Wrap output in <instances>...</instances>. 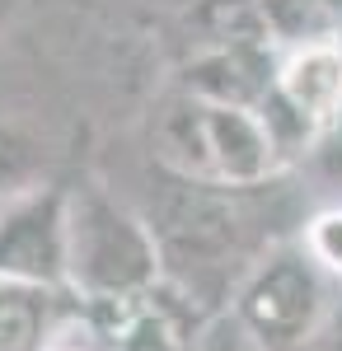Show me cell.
<instances>
[{
	"instance_id": "obj_14",
	"label": "cell",
	"mask_w": 342,
	"mask_h": 351,
	"mask_svg": "<svg viewBox=\"0 0 342 351\" xmlns=\"http://www.w3.org/2000/svg\"><path fill=\"white\" fill-rule=\"evenodd\" d=\"M10 10H14V0H0V24L10 19Z\"/></svg>"
},
{
	"instance_id": "obj_2",
	"label": "cell",
	"mask_w": 342,
	"mask_h": 351,
	"mask_svg": "<svg viewBox=\"0 0 342 351\" xmlns=\"http://www.w3.org/2000/svg\"><path fill=\"white\" fill-rule=\"evenodd\" d=\"M150 230L164 253V291L174 300H197L216 304L230 271L253 267L249 258V206L239 188H211V183H187L169 173V192H159L155 206L146 211ZM239 291V281H230Z\"/></svg>"
},
{
	"instance_id": "obj_13",
	"label": "cell",
	"mask_w": 342,
	"mask_h": 351,
	"mask_svg": "<svg viewBox=\"0 0 342 351\" xmlns=\"http://www.w3.org/2000/svg\"><path fill=\"white\" fill-rule=\"evenodd\" d=\"M300 351H342V309H328L323 324L300 342Z\"/></svg>"
},
{
	"instance_id": "obj_12",
	"label": "cell",
	"mask_w": 342,
	"mask_h": 351,
	"mask_svg": "<svg viewBox=\"0 0 342 351\" xmlns=\"http://www.w3.org/2000/svg\"><path fill=\"white\" fill-rule=\"evenodd\" d=\"M192 351H263V342H258V337H253V332L225 309V314H211L207 324L197 328Z\"/></svg>"
},
{
	"instance_id": "obj_6",
	"label": "cell",
	"mask_w": 342,
	"mask_h": 351,
	"mask_svg": "<svg viewBox=\"0 0 342 351\" xmlns=\"http://www.w3.org/2000/svg\"><path fill=\"white\" fill-rule=\"evenodd\" d=\"M277 132L286 141V127L305 145H315L328 127L342 122V38L286 47L277 66V99L267 104ZM290 150V141H286Z\"/></svg>"
},
{
	"instance_id": "obj_9",
	"label": "cell",
	"mask_w": 342,
	"mask_h": 351,
	"mask_svg": "<svg viewBox=\"0 0 342 351\" xmlns=\"http://www.w3.org/2000/svg\"><path fill=\"white\" fill-rule=\"evenodd\" d=\"M61 324V286L0 281V351H52Z\"/></svg>"
},
{
	"instance_id": "obj_4",
	"label": "cell",
	"mask_w": 342,
	"mask_h": 351,
	"mask_svg": "<svg viewBox=\"0 0 342 351\" xmlns=\"http://www.w3.org/2000/svg\"><path fill=\"white\" fill-rule=\"evenodd\" d=\"M230 314L263 342V351H300L328 314L323 267L305 248H267L244 271Z\"/></svg>"
},
{
	"instance_id": "obj_10",
	"label": "cell",
	"mask_w": 342,
	"mask_h": 351,
	"mask_svg": "<svg viewBox=\"0 0 342 351\" xmlns=\"http://www.w3.org/2000/svg\"><path fill=\"white\" fill-rule=\"evenodd\" d=\"M47 132H43V117L24 112L19 104H0V197L33 183H47L43 169H47Z\"/></svg>"
},
{
	"instance_id": "obj_11",
	"label": "cell",
	"mask_w": 342,
	"mask_h": 351,
	"mask_svg": "<svg viewBox=\"0 0 342 351\" xmlns=\"http://www.w3.org/2000/svg\"><path fill=\"white\" fill-rule=\"evenodd\" d=\"M300 248L315 258L328 276H342V206H323L305 220Z\"/></svg>"
},
{
	"instance_id": "obj_7",
	"label": "cell",
	"mask_w": 342,
	"mask_h": 351,
	"mask_svg": "<svg viewBox=\"0 0 342 351\" xmlns=\"http://www.w3.org/2000/svg\"><path fill=\"white\" fill-rule=\"evenodd\" d=\"M277 43H230V47H197L179 71V89L216 104L267 108L277 99Z\"/></svg>"
},
{
	"instance_id": "obj_1",
	"label": "cell",
	"mask_w": 342,
	"mask_h": 351,
	"mask_svg": "<svg viewBox=\"0 0 342 351\" xmlns=\"http://www.w3.org/2000/svg\"><path fill=\"white\" fill-rule=\"evenodd\" d=\"M150 155L174 178L249 192L272 183L290 150L267 108H239L174 89L150 117Z\"/></svg>"
},
{
	"instance_id": "obj_5",
	"label": "cell",
	"mask_w": 342,
	"mask_h": 351,
	"mask_svg": "<svg viewBox=\"0 0 342 351\" xmlns=\"http://www.w3.org/2000/svg\"><path fill=\"white\" fill-rule=\"evenodd\" d=\"M0 281L66 286V188L33 183L0 197Z\"/></svg>"
},
{
	"instance_id": "obj_3",
	"label": "cell",
	"mask_w": 342,
	"mask_h": 351,
	"mask_svg": "<svg viewBox=\"0 0 342 351\" xmlns=\"http://www.w3.org/2000/svg\"><path fill=\"white\" fill-rule=\"evenodd\" d=\"M164 281V253L150 220L104 183L66 188V291L84 304L146 295Z\"/></svg>"
},
{
	"instance_id": "obj_8",
	"label": "cell",
	"mask_w": 342,
	"mask_h": 351,
	"mask_svg": "<svg viewBox=\"0 0 342 351\" xmlns=\"http://www.w3.org/2000/svg\"><path fill=\"white\" fill-rule=\"evenodd\" d=\"M89 324L108 351H192V337L179 324V300L164 286L146 295L89 304Z\"/></svg>"
}]
</instances>
